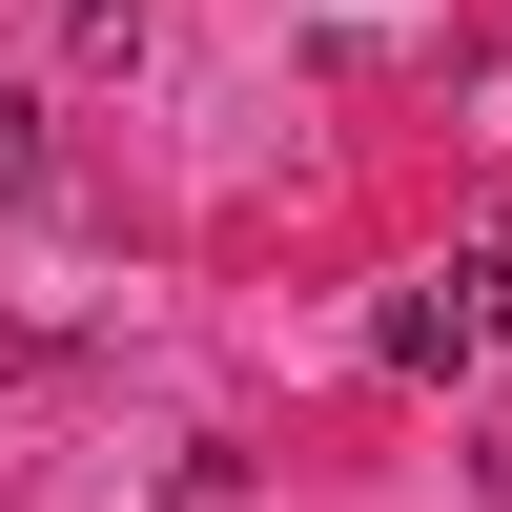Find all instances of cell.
I'll list each match as a JSON object with an SVG mask.
<instances>
[{"label":"cell","instance_id":"1","mask_svg":"<svg viewBox=\"0 0 512 512\" xmlns=\"http://www.w3.org/2000/svg\"><path fill=\"white\" fill-rule=\"evenodd\" d=\"M369 349H390L410 390H431V369H472V349H492V267H431V287H390V328H369Z\"/></svg>","mask_w":512,"mask_h":512},{"label":"cell","instance_id":"2","mask_svg":"<svg viewBox=\"0 0 512 512\" xmlns=\"http://www.w3.org/2000/svg\"><path fill=\"white\" fill-rule=\"evenodd\" d=\"M41 185H62V144H41V103L0 82V205H41Z\"/></svg>","mask_w":512,"mask_h":512},{"label":"cell","instance_id":"3","mask_svg":"<svg viewBox=\"0 0 512 512\" xmlns=\"http://www.w3.org/2000/svg\"><path fill=\"white\" fill-rule=\"evenodd\" d=\"M62 21H82V62H123V41H144V0H62Z\"/></svg>","mask_w":512,"mask_h":512},{"label":"cell","instance_id":"4","mask_svg":"<svg viewBox=\"0 0 512 512\" xmlns=\"http://www.w3.org/2000/svg\"><path fill=\"white\" fill-rule=\"evenodd\" d=\"M492 287H512V205H492Z\"/></svg>","mask_w":512,"mask_h":512}]
</instances>
